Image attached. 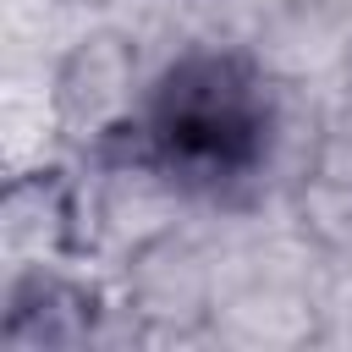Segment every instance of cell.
<instances>
[{
    "label": "cell",
    "instance_id": "1",
    "mask_svg": "<svg viewBox=\"0 0 352 352\" xmlns=\"http://www.w3.org/2000/svg\"><path fill=\"white\" fill-rule=\"evenodd\" d=\"M148 160L187 187L248 176L264 154V99L236 60H187L148 104Z\"/></svg>",
    "mask_w": 352,
    "mask_h": 352
}]
</instances>
